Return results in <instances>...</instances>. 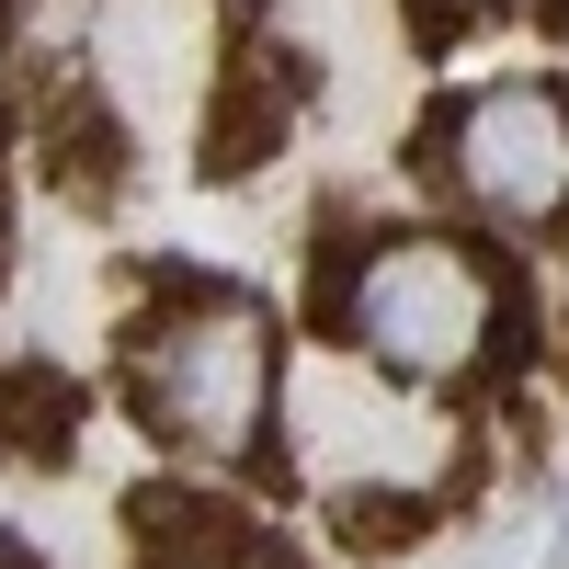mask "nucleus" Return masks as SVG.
I'll return each mask as SVG.
<instances>
[{
    "instance_id": "nucleus-1",
    "label": "nucleus",
    "mask_w": 569,
    "mask_h": 569,
    "mask_svg": "<svg viewBox=\"0 0 569 569\" xmlns=\"http://www.w3.org/2000/svg\"><path fill=\"white\" fill-rule=\"evenodd\" d=\"M319 319L365 376L421 399L479 388L512 342V273L467 240V228H376V240L330 251L319 273Z\"/></svg>"
},
{
    "instance_id": "nucleus-2",
    "label": "nucleus",
    "mask_w": 569,
    "mask_h": 569,
    "mask_svg": "<svg viewBox=\"0 0 569 569\" xmlns=\"http://www.w3.org/2000/svg\"><path fill=\"white\" fill-rule=\"evenodd\" d=\"M273 399H284V342H273L262 297L182 273V284H160V308H137V330H126V410L149 421L160 445L206 456V467H240L273 433Z\"/></svg>"
},
{
    "instance_id": "nucleus-3",
    "label": "nucleus",
    "mask_w": 569,
    "mask_h": 569,
    "mask_svg": "<svg viewBox=\"0 0 569 569\" xmlns=\"http://www.w3.org/2000/svg\"><path fill=\"white\" fill-rule=\"evenodd\" d=\"M421 171L479 228H512V240L569 228V80L512 69V80L456 91V103L421 126Z\"/></svg>"
},
{
    "instance_id": "nucleus-4",
    "label": "nucleus",
    "mask_w": 569,
    "mask_h": 569,
    "mask_svg": "<svg viewBox=\"0 0 569 569\" xmlns=\"http://www.w3.org/2000/svg\"><path fill=\"white\" fill-rule=\"evenodd\" d=\"M217 114H206V171H262L284 149V126H297V58L284 46H228L206 69Z\"/></svg>"
},
{
    "instance_id": "nucleus-5",
    "label": "nucleus",
    "mask_w": 569,
    "mask_h": 569,
    "mask_svg": "<svg viewBox=\"0 0 569 569\" xmlns=\"http://www.w3.org/2000/svg\"><path fill=\"white\" fill-rule=\"evenodd\" d=\"M34 149H46V182H58V194L114 206V182H126V114L103 103V80L69 69V91H58V103H46V126H34Z\"/></svg>"
},
{
    "instance_id": "nucleus-6",
    "label": "nucleus",
    "mask_w": 569,
    "mask_h": 569,
    "mask_svg": "<svg viewBox=\"0 0 569 569\" xmlns=\"http://www.w3.org/2000/svg\"><path fill=\"white\" fill-rule=\"evenodd\" d=\"M0 445H12L23 467H58L80 445V388L58 365H0Z\"/></svg>"
},
{
    "instance_id": "nucleus-7",
    "label": "nucleus",
    "mask_w": 569,
    "mask_h": 569,
    "mask_svg": "<svg viewBox=\"0 0 569 569\" xmlns=\"http://www.w3.org/2000/svg\"><path fill=\"white\" fill-rule=\"evenodd\" d=\"M149 569H284L262 536H194V547H149Z\"/></svg>"
},
{
    "instance_id": "nucleus-8",
    "label": "nucleus",
    "mask_w": 569,
    "mask_h": 569,
    "mask_svg": "<svg viewBox=\"0 0 569 569\" xmlns=\"http://www.w3.org/2000/svg\"><path fill=\"white\" fill-rule=\"evenodd\" d=\"M12 91L23 80H12V12H0V126H12Z\"/></svg>"
},
{
    "instance_id": "nucleus-9",
    "label": "nucleus",
    "mask_w": 569,
    "mask_h": 569,
    "mask_svg": "<svg viewBox=\"0 0 569 569\" xmlns=\"http://www.w3.org/2000/svg\"><path fill=\"white\" fill-rule=\"evenodd\" d=\"M0 569H34V547H23V536H0Z\"/></svg>"
},
{
    "instance_id": "nucleus-10",
    "label": "nucleus",
    "mask_w": 569,
    "mask_h": 569,
    "mask_svg": "<svg viewBox=\"0 0 569 569\" xmlns=\"http://www.w3.org/2000/svg\"><path fill=\"white\" fill-rule=\"evenodd\" d=\"M0 251H12V228H0Z\"/></svg>"
}]
</instances>
